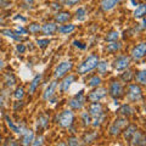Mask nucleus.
I'll return each mask as SVG.
<instances>
[{
    "label": "nucleus",
    "mask_w": 146,
    "mask_h": 146,
    "mask_svg": "<svg viewBox=\"0 0 146 146\" xmlns=\"http://www.w3.org/2000/svg\"><path fill=\"white\" fill-rule=\"evenodd\" d=\"M99 61L100 60H99L98 55H90V56L86 57L85 60L78 66V68H77V73H78V74H85V73L93 71L94 68H96Z\"/></svg>",
    "instance_id": "f257e3e1"
},
{
    "label": "nucleus",
    "mask_w": 146,
    "mask_h": 146,
    "mask_svg": "<svg viewBox=\"0 0 146 146\" xmlns=\"http://www.w3.org/2000/svg\"><path fill=\"white\" fill-rule=\"evenodd\" d=\"M74 121V115L71 110H65L60 116L57 117V123L62 128H71Z\"/></svg>",
    "instance_id": "f03ea898"
},
{
    "label": "nucleus",
    "mask_w": 146,
    "mask_h": 146,
    "mask_svg": "<svg viewBox=\"0 0 146 146\" xmlns=\"http://www.w3.org/2000/svg\"><path fill=\"white\" fill-rule=\"evenodd\" d=\"M73 68V63L72 61H63L58 65L56 68H55V72H54V76L55 78H62L65 77L68 72Z\"/></svg>",
    "instance_id": "7ed1b4c3"
},
{
    "label": "nucleus",
    "mask_w": 146,
    "mask_h": 146,
    "mask_svg": "<svg viewBox=\"0 0 146 146\" xmlns=\"http://www.w3.org/2000/svg\"><path fill=\"white\" fill-rule=\"evenodd\" d=\"M128 99L130 101H139L143 99V90H141L140 85L138 84H130L128 88V94H127Z\"/></svg>",
    "instance_id": "20e7f679"
},
{
    "label": "nucleus",
    "mask_w": 146,
    "mask_h": 146,
    "mask_svg": "<svg viewBox=\"0 0 146 146\" xmlns=\"http://www.w3.org/2000/svg\"><path fill=\"white\" fill-rule=\"evenodd\" d=\"M128 125V121L125 117H121V118H117L115 121V123L111 125L110 128V134L111 135H118L122 131L123 128H125Z\"/></svg>",
    "instance_id": "39448f33"
},
{
    "label": "nucleus",
    "mask_w": 146,
    "mask_h": 146,
    "mask_svg": "<svg viewBox=\"0 0 146 146\" xmlns=\"http://www.w3.org/2000/svg\"><path fill=\"white\" fill-rule=\"evenodd\" d=\"M130 58L128 56H118L115 61H113V68L117 71H123L129 67Z\"/></svg>",
    "instance_id": "423d86ee"
},
{
    "label": "nucleus",
    "mask_w": 146,
    "mask_h": 146,
    "mask_svg": "<svg viewBox=\"0 0 146 146\" xmlns=\"http://www.w3.org/2000/svg\"><path fill=\"white\" fill-rule=\"evenodd\" d=\"M108 93L113 98V99H117L119 98L121 95L123 94V85L119 83V82H111V84H110V89H108Z\"/></svg>",
    "instance_id": "0eeeda50"
},
{
    "label": "nucleus",
    "mask_w": 146,
    "mask_h": 146,
    "mask_svg": "<svg viewBox=\"0 0 146 146\" xmlns=\"http://www.w3.org/2000/svg\"><path fill=\"white\" fill-rule=\"evenodd\" d=\"M84 100H85L84 94H83V91L80 90L79 93L70 101L71 108L72 110H82V107H83V105H84Z\"/></svg>",
    "instance_id": "6e6552de"
},
{
    "label": "nucleus",
    "mask_w": 146,
    "mask_h": 146,
    "mask_svg": "<svg viewBox=\"0 0 146 146\" xmlns=\"http://www.w3.org/2000/svg\"><path fill=\"white\" fill-rule=\"evenodd\" d=\"M106 94H107V89H105V88H96L95 90L91 91V93H89L88 99L90 100V101H93V102H96V101H99V100L104 99L105 96H106Z\"/></svg>",
    "instance_id": "1a4fd4ad"
},
{
    "label": "nucleus",
    "mask_w": 146,
    "mask_h": 146,
    "mask_svg": "<svg viewBox=\"0 0 146 146\" xmlns=\"http://www.w3.org/2000/svg\"><path fill=\"white\" fill-rule=\"evenodd\" d=\"M146 54V44L145 43H140L139 45H136V46L133 49V51H131V57L134 58V60H140V58H143Z\"/></svg>",
    "instance_id": "9d476101"
},
{
    "label": "nucleus",
    "mask_w": 146,
    "mask_h": 146,
    "mask_svg": "<svg viewBox=\"0 0 146 146\" xmlns=\"http://www.w3.org/2000/svg\"><path fill=\"white\" fill-rule=\"evenodd\" d=\"M102 105L101 104H99V102H93L89 106V115L90 116H93L94 118H96V117H100L101 115H104L102 113Z\"/></svg>",
    "instance_id": "9b49d317"
},
{
    "label": "nucleus",
    "mask_w": 146,
    "mask_h": 146,
    "mask_svg": "<svg viewBox=\"0 0 146 146\" xmlns=\"http://www.w3.org/2000/svg\"><path fill=\"white\" fill-rule=\"evenodd\" d=\"M56 88H57V82L56 80L51 82V83L48 85V88L45 89L44 94H43V99L44 100H50V99H51L54 96L55 91H56Z\"/></svg>",
    "instance_id": "f8f14e48"
},
{
    "label": "nucleus",
    "mask_w": 146,
    "mask_h": 146,
    "mask_svg": "<svg viewBox=\"0 0 146 146\" xmlns=\"http://www.w3.org/2000/svg\"><path fill=\"white\" fill-rule=\"evenodd\" d=\"M40 31H43V33L45 35H51L57 31V26H56V23H54V22H48V23H45L42 27Z\"/></svg>",
    "instance_id": "ddd939ff"
},
{
    "label": "nucleus",
    "mask_w": 146,
    "mask_h": 146,
    "mask_svg": "<svg viewBox=\"0 0 146 146\" xmlns=\"http://www.w3.org/2000/svg\"><path fill=\"white\" fill-rule=\"evenodd\" d=\"M73 82H74V76H72V74L67 76L66 78L62 80V83L60 85L61 93H66V91H68V89H70V86H71V84L73 83Z\"/></svg>",
    "instance_id": "4468645a"
},
{
    "label": "nucleus",
    "mask_w": 146,
    "mask_h": 146,
    "mask_svg": "<svg viewBox=\"0 0 146 146\" xmlns=\"http://www.w3.org/2000/svg\"><path fill=\"white\" fill-rule=\"evenodd\" d=\"M131 141H133V144L135 146H145V136H144L143 133H140V131H138V130H136L135 134L133 135Z\"/></svg>",
    "instance_id": "2eb2a0df"
},
{
    "label": "nucleus",
    "mask_w": 146,
    "mask_h": 146,
    "mask_svg": "<svg viewBox=\"0 0 146 146\" xmlns=\"http://www.w3.org/2000/svg\"><path fill=\"white\" fill-rule=\"evenodd\" d=\"M34 139V133L33 130H26L23 133V138H22V146H29L32 141Z\"/></svg>",
    "instance_id": "dca6fc26"
},
{
    "label": "nucleus",
    "mask_w": 146,
    "mask_h": 146,
    "mask_svg": "<svg viewBox=\"0 0 146 146\" xmlns=\"http://www.w3.org/2000/svg\"><path fill=\"white\" fill-rule=\"evenodd\" d=\"M136 130H138V127L136 125H134V124L127 125L124 131H123V134H124V139L125 140H131V138H133V135L135 134Z\"/></svg>",
    "instance_id": "f3484780"
},
{
    "label": "nucleus",
    "mask_w": 146,
    "mask_h": 146,
    "mask_svg": "<svg viewBox=\"0 0 146 146\" xmlns=\"http://www.w3.org/2000/svg\"><path fill=\"white\" fill-rule=\"evenodd\" d=\"M121 0H102L101 1V9L104 11H110L117 5V3H119Z\"/></svg>",
    "instance_id": "a211bd4d"
},
{
    "label": "nucleus",
    "mask_w": 146,
    "mask_h": 146,
    "mask_svg": "<svg viewBox=\"0 0 146 146\" xmlns=\"http://www.w3.org/2000/svg\"><path fill=\"white\" fill-rule=\"evenodd\" d=\"M71 18V13L67 11H62V12H57L55 15V21L58 22V23H65Z\"/></svg>",
    "instance_id": "6ab92c4d"
},
{
    "label": "nucleus",
    "mask_w": 146,
    "mask_h": 146,
    "mask_svg": "<svg viewBox=\"0 0 146 146\" xmlns=\"http://www.w3.org/2000/svg\"><path fill=\"white\" fill-rule=\"evenodd\" d=\"M40 80H42V74H36L33 80L31 82V84H29V88H28V93L29 94H33L34 91L36 90V88H38V85L40 83Z\"/></svg>",
    "instance_id": "aec40b11"
},
{
    "label": "nucleus",
    "mask_w": 146,
    "mask_h": 146,
    "mask_svg": "<svg viewBox=\"0 0 146 146\" xmlns=\"http://www.w3.org/2000/svg\"><path fill=\"white\" fill-rule=\"evenodd\" d=\"M49 124V117L46 115H40L36 119V128L38 129H43Z\"/></svg>",
    "instance_id": "412c9836"
},
{
    "label": "nucleus",
    "mask_w": 146,
    "mask_h": 146,
    "mask_svg": "<svg viewBox=\"0 0 146 146\" xmlns=\"http://www.w3.org/2000/svg\"><path fill=\"white\" fill-rule=\"evenodd\" d=\"M121 113L122 116H124V117H129V116H131L134 113V108L130 106V105H123V106H121V108H119V111H118Z\"/></svg>",
    "instance_id": "4be33fe9"
},
{
    "label": "nucleus",
    "mask_w": 146,
    "mask_h": 146,
    "mask_svg": "<svg viewBox=\"0 0 146 146\" xmlns=\"http://www.w3.org/2000/svg\"><path fill=\"white\" fill-rule=\"evenodd\" d=\"M5 121H6V123H7V125H9V128L13 131V133H16V134H21L22 131H21V128L20 127H17L15 123L12 122V119L9 116H5Z\"/></svg>",
    "instance_id": "5701e85b"
},
{
    "label": "nucleus",
    "mask_w": 146,
    "mask_h": 146,
    "mask_svg": "<svg viewBox=\"0 0 146 146\" xmlns=\"http://www.w3.org/2000/svg\"><path fill=\"white\" fill-rule=\"evenodd\" d=\"M121 48H122V44L121 43H118V42H111L106 46V50H107V52H117Z\"/></svg>",
    "instance_id": "b1692460"
},
{
    "label": "nucleus",
    "mask_w": 146,
    "mask_h": 146,
    "mask_svg": "<svg viewBox=\"0 0 146 146\" xmlns=\"http://www.w3.org/2000/svg\"><path fill=\"white\" fill-rule=\"evenodd\" d=\"M145 12H146V5H145V4H140V5H138V6H136V9H135L134 17H136V18L144 17Z\"/></svg>",
    "instance_id": "393cba45"
},
{
    "label": "nucleus",
    "mask_w": 146,
    "mask_h": 146,
    "mask_svg": "<svg viewBox=\"0 0 146 146\" xmlns=\"http://www.w3.org/2000/svg\"><path fill=\"white\" fill-rule=\"evenodd\" d=\"M76 29V26L74 25H65V26H61L58 27V32L61 34H68V33H72L73 31Z\"/></svg>",
    "instance_id": "a878e982"
},
{
    "label": "nucleus",
    "mask_w": 146,
    "mask_h": 146,
    "mask_svg": "<svg viewBox=\"0 0 146 146\" xmlns=\"http://www.w3.org/2000/svg\"><path fill=\"white\" fill-rule=\"evenodd\" d=\"M1 33H3L4 35H6V36H10V38L13 39V40H17V42H21V40L23 39L22 36L16 35L15 32H12V31H10V29H4V31H1Z\"/></svg>",
    "instance_id": "bb28decb"
},
{
    "label": "nucleus",
    "mask_w": 146,
    "mask_h": 146,
    "mask_svg": "<svg viewBox=\"0 0 146 146\" xmlns=\"http://www.w3.org/2000/svg\"><path fill=\"white\" fill-rule=\"evenodd\" d=\"M135 79H136V82H138L139 84L145 85L146 84V72L145 71L138 72V73H136V76H135Z\"/></svg>",
    "instance_id": "cd10ccee"
},
{
    "label": "nucleus",
    "mask_w": 146,
    "mask_h": 146,
    "mask_svg": "<svg viewBox=\"0 0 146 146\" xmlns=\"http://www.w3.org/2000/svg\"><path fill=\"white\" fill-rule=\"evenodd\" d=\"M98 71L100 74H105V73L107 72V68H108V65H107V62L106 61H99L98 63Z\"/></svg>",
    "instance_id": "c85d7f7f"
},
{
    "label": "nucleus",
    "mask_w": 146,
    "mask_h": 146,
    "mask_svg": "<svg viewBox=\"0 0 146 146\" xmlns=\"http://www.w3.org/2000/svg\"><path fill=\"white\" fill-rule=\"evenodd\" d=\"M119 38V33L117 31H112L106 35V40L107 42H117V39Z\"/></svg>",
    "instance_id": "c756f323"
},
{
    "label": "nucleus",
    "mask_w": 146,
    "mask_h": 146,
    "mask_svg": "<svg viewBox=\"0 0 146 146\" xmlns=\"http://www.w3.org/2000/svg\"><path fill=\"white\" fill-rule=\"evenodd\" d=\"M100 83H101V78H100L99 76H93L91 77V78L88 80V85L89 86H98Z\"/></svg>",
    "instance_id": "7c9ffc66"
},
{
    "label": "nucleus",
    "mask_w": 146,
    "mask_h": 146,
    "mask_svg": "<svg viewBox=\"0 0 146 146\" xmlns=\"http://www.w3.org/2000/svg\"><path fill=\"white\" fill-rule=\"evenodd\" d=\"M80 117H82V122H83V125L84 127L90 125V123H91V116L89 115L88 112H83Z\"/></svg>",
    "instance_id": "2f4dec72"
},
{
    "label": "nucleus",
    "mask_w": 146,
    "mask_h": 146,
    "mask_svg": "<svg viewBox=\"0 0 146 146\" xmlns=\"http://www.w3.org/2000/svg\"><path fill=\"white\" fill-rule=\"evenodd\" d=\"M5 83H6L7 86H13L16 84V78H15V76H13L12 73L5 76Z\"/></svg>",
    "instance_id": "473e14b6"
},
{
    "label": "nucleus",
    "mask_w": 146,
    "mask_h": 146,
    "mask_svg": "<svg viewBox=\"0 0 146 146\" xmlns=\"http://www.w3.org/2000/svg\"><path fill=\"white\" fill-rule=\"evenodd\" d=\"M67 145L68 146H80V140L77 136H70L67 139Z\"/></svg>",
    "instance_id": "72a5a7b5"
},
{
    "label": "nucleus",
    "mask_w": 146,
    "mask_h": 146,
    "mask_svg": "<svg viewBox=\"0 0 146 146\" xmlns=\"http://www.w3.org/2000/svg\"><path fill=\"white\" fill-rule=\"evenodd\" d=\"M85 9H83V7H79L78 10L76 11V18L78 21H83L84 18H85Z\"/></svg>",
    "instance_id": "f704fd0d"
},
{
    "label": "nucleus",
    "mask_w": 146,
    "mask_h": 146,
    "mask_svg": "<svg viewBox=\"0 0 146 146\" xmlns=\"http://www.w3.org/2000/svg\"><path fill=\"white\" fill-rule=\"evenodd\" d=\"M44 144V136L43 135H38L35 139H33V141H32V146H43Z\"/></svg>",
    "instance_id": "c9c22d12"
},
{
    "label": "nucleus",
    "mask_w": 146,
    "mask_h": 146,
    "mask_svg": "<svg viewBox=\"0 0 146 146\" xmlns=\"http://www.w3.org/2000/svg\"><path fill=\"white\" fill-rule=\"evenodd\" d=\"M121 78H122V80H124V82H130L131 78H133V72H131L130 70L125 71L124 73H122Z\"/></svg>",
    "instance_id": "e433bc0d"
},
{
    "label": "nucleus",
    "mask_w": 146,
    "mask_h": 146,
    "mask_svg": "<svg viewBox=\"0 0 146 146\" xmlns=\"http://www.w3.org/2000/svg\"><path fill=\"white\" fill-rule=\"evenodd\" d=\"M13 96H15V99H17V100H21L22 98L25 96V90H23V88H22V86L17 88L15 90V93H13Z\"/></svg>",
    "instance_id": "4c0bfd02"
},
{
    "label": "nucleus",
    "mask_w": 146,
    "mask_h": 146,
    "mask_svg": "<svg viewBox=\"0 0 146 146\" xmlns=\"http://www.w3.org/2000/svg\"><path fill=\"white\" fill-rule=\"evenodd\" d=\"M36 44H38V46L40 49H46L50 42H49V39H38L36 40Z\"/></svg>",
    "instance_id": "58836bf2"
},
{
    "label": "nucleus",
    "mask_w": 146,
    "mask_h": 146,
    "mask_svg": "<svg viewBox=\"0 0 146 146\" xmlns=\"http://www.w3.org/2000/svg\"><path fill=\"white\" fill-rule=\"evenodd\" d=\"M40 29H42V27H40L38 23H32L28 27V31L31 32V33H39Z\"/></svg>",
    "instance_id": "ea45409f"
},
{
    "label": "nucleus",
    "mask_w": 146,
    "mask_h": 146,
    "mask_svg": "<svg viewBox=\"0 0 146 146\" xmlns=\"http://www.w3.org/2000/svg\"><path fill=\"white\" fill-rule=\"evenodd\" d=\"M95 138H96V133H93V134H85L84 135V143H86V144H89V143H91Z\"/></svg>",
    "instance_id": "a19ab883"
},
{
    "label": "nucleus",
    "mask_w": 146,
    "mask_h": 146,
    "mask_svg": "<svg viewBox=\"0 0 146 146\" xmlns=\"http://www.w3.org/2000/svg\"><path fill=\"white\" fill-rule=\"evenodd\" d=\"M15 33L16 34H27V29H25L23 27H21V26H17L16 27V29H15Z\"/></svg>",
    "instance_id": "79ce46f5"
},
{
    "label": "nucleus",
    "mask_w": 146,
    "mask_h": 146,
    "mask_svg": "<svg viewBox=\"0 0 146 146\" xmlns=\"http://www.w3.org/2000/svg\"><path fill=\"white\" fill-rule=\"evenodd\" d=\"M61 1L65 4V5H68V6H72V5H74V4L77 3H79L80 0H61Z\"/></svg>",
    "instance_id": "37998d69"
},
{
    "label": "nucleus",
    "mask_w": 146,
    "mask_h": 146,
    "mask_svg": "<svg viewBox=\"0 0 146 146\" xmlns=\"http://www.w3.org/2000/svg\"><path fill=\"white\" fill-rule=\"evenodd\" d=\"M16 49H17V51L20 52V54H23L26 51V46H25L23 44H18L17 46H16Z\"/></svg>",
    "instance_id": "c03bdc74"
},
{
    "label": "nucleus",
    "mask_w": 146,
    "mask_h": 146,
    "mask_svg": "<svg viewBox=\"0 0 146 146\" xmlns=\"http://www.w3.org/2000/svg\"><path fill=\"white\" fill-rule=\"evenodd\" d=\"M73 45L77 48H79V49H85V45H83L80 42H78V40H74V42H73Z\"/></svg>",
    "instance_id": "a18cd8bd"
},
{
    "label": "nucleus",
    "mask_w": 146,
    "mask_h": 146,
    "mask_svg": "<svg viewBox=\"0 0 146 146\" xmlns=\"http://www.w3.org/2000/svg\"><path fill=\"white\" fill-rule=\"evenodd\" d=\"M16 145H17V143H16L15 140H13V139H9L7 140V144L5 146H16Z\"/></svg>",
    "instance_id": "49530a36"
},
{
    "label": "nucleus",
    "mask_w": 146,
    "mask_h": 146,
    "mask_svg": "<svg viewBox=\"0 0 146 146\" xmlns=\"http://www.w3.org/2000/svg\"><path fill=\"white\" fill-rule=\"evenodd\" d=\"M22 106H23V102L20 101V102H17V104L15 105V106H13V110H15V111H17V110H18V108H21Z\"/></svg>",
    "instance_id": "de8ad7c7"
},
{
    "label": "nucleus",
    "mask_w": 146,
    "mask_h": 146,
    "mask_svg": "<svg viewBox=\"0 0 146 146\" xmlns=\"http://www.w3.org/2000/svg\"><path fill=\"white\" fill-rule=\"evenodd\" d=\"M15 20H21L22 22H26V21H27V18H26V17H22V16H18V15H17V16H15Z\"/></svg>",
    "instance_id": "09e8293b"
},
{
    "label": "nucleus",
    "mask_w": 146,
    "mask_h": 146,
    "mask_svg": "<svg viewBox=\"0 0 146 146\" xmlns=\"http://www.w3.org/2000/svg\"><path fill=\"white\" fill-rule=\"evenodd\" d=\"M61 5L60 4H52V9H60Z\"/></svg>",
    "instance_id": "8fccbe9b"
},
{
    "label": "nucleus",
    "mask_w": 146,
    "mask_h": 146,
    "mask_svg": "<svg viewBox=\"0 0 146 146\" xmlns=\"http://www.w3.org/2000/svg\"><path fill=\"white\" fill-rule=\"evenodd\" d=\"M3 68H4V62H3L1 60H0V71H1Z\"/></svg>",
    "instance_id": "3c124183"
},
{
    "label": "nucleus",
    "mask_w": 146,
    "mask_h": 146,
    "mask_svg": "<svg viewBox=\"0 0 146 146\" xmlns=\"http://www.w3.org/2000/svg\"><path fill=\"white\" fill-rule=\"evenodd\" d=\"M57 146H68V145H67L66 143H58V144H57Z\"/></svg>",
    "instance_id": "603ef678"
},
{
    "label": "nucleus",
    "mask_w": 146,
    "mask_h": 146,
    "mask_svg": "<svg viewBox=\"0 0 146 146\" xmlns=\"http://www.w3.org/2000/svg\"><path fill=\"white\" fill-rule=\"evenodd\" d=\"M0 23H4V20H3V17H0Z\"/></svg>",
    "instance_id": "864d4df0"
},
{
    "label": "nucleus",
    "mask_w": 146,
    "mask_h": 146,
    "mask_svg": "<svg viewBox=\"0 0 146 146\" xmlns=\"http://www.w3.org/2000/svg\"><path fill=\"white\" fill-rule=\"evenodd\" d=\"M3 105V100H1V98H0V106Z\"/></svg>",
    "instance_id": "5fc2aeb1"
},
{
    "label": "nucleus",
    "mask_w": 146,
    "mask_h": 146,
    "mask_svg": "<svg viewBox=\"0 0 146 146\" xmlns=\"http://www.w3.org/2000/svg\"><path fill=\"white\" fill-rule=\"evenodd\" d=\"M0 143H1V135H0Z\"/></svg>",
    "instance_id": "6e6d98bb"
},
{
    "label": "nucleus",
    "mask_w": 146,
    "mask_h": 146,
    "mask_svg": "<svg viewBox=\"0 0 146 146\" xmlns=\"http://www.w3.org/2000/svg\"><path fill=\"white\" fill-rule=\"evenodd\" d=\"M27 1H31V3H32V1H33V0H27Z\"/></svg>",
    "instance_id": "4d7b16f0"
}]
</instances>
